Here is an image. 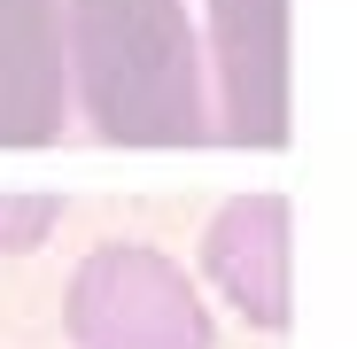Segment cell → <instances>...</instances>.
<instances>
[{
	"mask_svg": "<svg viewBox=\"0 0 357 349\" xmlns=\"http://www.w3.org/2000/svg\"><path fill=\"white\" fill-rule=\"evenodd\" d=\"M70 63L116 148L287 140V0H70Z\"/></svg>",
	"mask_w": 357,
	"mask_h": 349,
	"instance_id": "6da1fadb",
	"label": "cell"
},
{
	"mask_svg": "<svg viewBox=\"0 0 357 349\" xmlns=\"http://www.w3.org/2000/svg\"><path fill=\"white\" fill-rule=\"evenodd\" d=\"M63 326L78 349H210V303L155 249L109 241L70 272Z\"/></svg>",
	"mask_w": 357,
	"mask_h": 349,
	"instance_id": "7a4b0ae2",
	"label": "cell"
},
{
	"mask_svg": "<svg viewBox=\"0 0 357 349\" xmlns=\"http://www.w3.org/2000/svg\"><path fill=\"white\" fill-rule=\"evenodd\" d=\"M210 287L241 311L249 326H287L295 287H287V202L280 194H233L202 233Z\"/></svg>",
	"mask_w": 357,
	"mask_h": 349,
	"instance_id": "3957f363",
	"label": "cell"
},
{
	"mask_svg": "<svg viewBox=\"0 0 357 349\" xmlns=\"http://www.w3.org/2000/svg\"><path fill=\"white\" fill-rule=\"evenodd\" d=\"M63 132V16L54 0H0V148Z\"/></svg>",
	"mask_w": 357,
	"mask_h": 349,
	"instance_id": "277c9868",
	"label": "cell"
},
{
	"mask_svg": "<svg viewBox=\"0 0 357 349\" xmlns=\"http://www.w3.org/2000/svg\"><path fill=\"white\" fill-rule=\"evenodd\" d=\"M47 225H54V202H47V194H31V202L0 194V249H39Z\"/></svg>",
	"mask_w": 357,
	"mask_h": 349,
	"instance_id": "5b68a950",
	"label": "cell"
}]
</instances>
